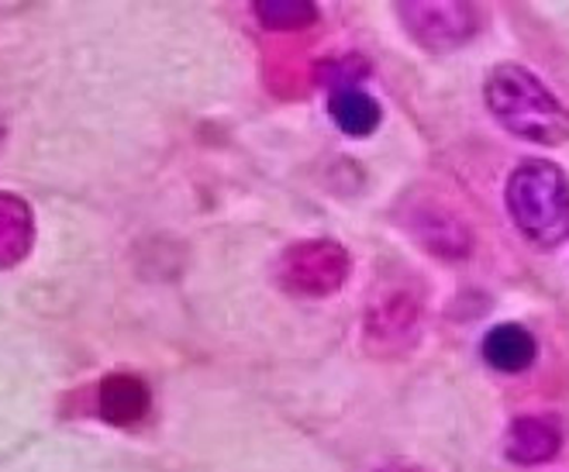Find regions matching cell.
Instances as JSON below:
<instances>
[{"instance_id":"9","label":"cell","mask_w":569,"mask_h":472,"mask_svg":"<svg viewBox=\"0 0 569 472\" xmlns=\"http://www.w3.org/2000/svg\"><path fill=\"white\" fill-rule=\"evenodd\" d=\"M535 355H539V342L521 324H497L483 339V359L497 373H521L535 362Z\"/></svg>"},{"instance_id":"2","label":"cell","mask_w":569,"mask_h":472,"mask_svg":"<svg viewBox=\"0 0 569 472\" xmlns=\"http://www.w3.org/2000/svg\"><path fill=\"white\" fill-rule=\"evenodd\" d=\"M508 211L525 242L552 252L569 239V177L549 159H528L508 177Z\"/></svg>"},{"instance_id":"7","label":"cell","mask_w":569,"mask_h":472,"mask_svg":"<svg viewBox=\"0 0 569 472\" xmlns=\"http://www.w3.org/2000/svg\"><path fill=\"white\" fill-rule=\"evenodd\" d=\"M562 449V424L556 418H518L508 428V459L518 465H542Z\"/></svg>"},{"instance_id":"11","label":"cell","mask_w":569,"mask_h":472,"mask_svg":"<svg viewBox=\"0 0 569 472\" xmlns=\"http://www.w3.org/2000/svg\"><path fill=\"white\" fill-rule=\"evenodd\" d=\"M328 114L335 118V124H339L346 134H352V139H366V134H373L380 128V118H383L377 97H370V93L352 87V83L335 87Z\"/></svg>"},{"instance_id":"1","label":"cell","mask_w":569,"mask_h":472,"mask_svg":"<svg viewBox=\"0 0 569 472\" xmlns=\"http://www.w3.org/2000/svg\"><path fill=\"white\" fill-rule=\"evenodd\" d=\"M483 100L490 114L525 142L562 145L569 139V111L528 66H493L483 83Z\"/></svg>"},{"instance_id":"4","label":"cell","mask_w":569,"mask_h":472,"mask_svg":"<svg viewBox=\"0 0 569 472\" xmlns=\"http://www.w3.org/2000/svg\"><path fill=\"white\" fill-rule=\"evenodd\" d=\"M397 11L405 18L408 36L428 52H452L470 42L483 24L480 11L473 4H459V0H415Z\"/></svg>"},{"instance_id":"5","label":"cell","mask_w":569,"mask_h":472,"mask_svg":"<svg viewBox=\"0 0 569 472\" xmlns=\"http://www.w3.org/2000/svg\"><path fill=\"white\" fill-rule=\"evenodd\" d=\"M418 321V300L411 293H383L370 308V318H366V342L377 352L405 349L415 339Z\"/></svg>"},{"instance_id":"12","label":"cell","mask_w":569,"mask_h":472,"mask_svg":"<svg viewBox=\"0 0 569 472\" xmlns=\"http://www.w3.org/2000/svg\"><path fill=\"white\" fill-rule=\"evenodd\" d=\"M256 14L262 18L266 28L277 31H293V28H308L318 18V8L308 0H259Z\"/></svg>"},{"instance_id":"13","label":"cell","mask_w":569,"mask_h":472,"mask_svg":"<svg viewBox=\"0 0 569 472\" xmlns=\"http://www.w3.org/2000/svg\"><path fill=\"white\" fill-rule=\"evenodd\" d=\"M380 472H425V469H418V465H411V462H390V465H383Z\"/></svg>"},{"instance_id":"3","label":"cell","mask_w":569,"mask_h":472,"mask_svg":"<svg viewBox=\"0 0 569 472\" xmlns=\"http://www.w3.org/2000/svg\"><path fill=\"white\" fill-rule=\"evenodd\" d=\"M349 252L339 242L311 239L290 245L277 262V283L293 297H328L349 280Z\"/></svg>"},{"instance_id":"6","label":"cell","mask_w":569,"mask_h":472,"mask_svg":"<svg viewBox=\"0 0 569 472\" xmlns=\"http://www.w3.org/2000/svg\"><path fill=\"white\" fill-rule=\"evenodd\" d=\"M411 231H415V239L421 242V249H428L431 255H442V259H462V255H470V249H473L470 228H466L452 211H442V208L415 211Z\"/></svg>"},{"instance_id":"8","label":"cell","mask_w":569,"mask_h":472,"mask_svg":"<svg viewBox=\"0 0 569 472\" xmlns=\"http://www.w3.org/2000/svg\"><path fill=\"white\" fill-rule=\"evenodd\" d=\"M97 408H100V418L111 421V424H136L149 414L152 408V393L149 386L131 376V373H111L104 376L97 390Z\"/></svg>"},{"instance_id":"10","label":"cell","mask_w":569,"mask_h":472,"mask_svg":"<svg viewBox=\"0 0 569 472\" xmlns=\"http://www.w3.org/2000/svg\"><path fill=\"white\" fill-rule=\"evenodd\" d=\"M31 239H36L31 208L14 193H0V269L18 265L31 252Z\"/></svg>"}]
</instances>
